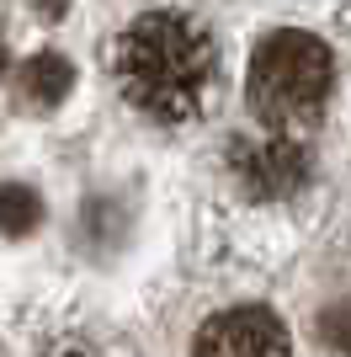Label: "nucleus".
Returning a JSON list of instances; mask_svg holds the SVG:
<instances>
[{"mask_svg":"<svg viewBox=\"0 0 351 357\" xmlns=\"http://www.w3.org/2000/svg\"><path fill=\"white\" fill-rule=\"evenodd\" d=\"M112 80L133 112L155 123L203 118L219 86V38L187 0H155L128 16L112 43Z\"/></svg>","mask_w":351,"mask_h":357,"instance_id":"obj_1","label":"nucleus"},{"mask_svg":"<svg viewBox=\"0 0 351 357\" xmlns=\"http://www.w3.org/2000/svg\"><path fill=\"white\" fill-rule=\"evenodd\" d=\"M330 86H336V59L314 32L282 27L272 38H261L256 54H250L245 91H250V112L261 118V128H277V134L314 128L325 102H330Z\"/></svg>","mask_w":351,"mask_h":357,"instance_id":"obj_2","label":"nucleus"},{"mask_svg":"<svg viewBox=\"0 0 351 357\" xmlns=\"http://www.w3.org/2000/svg\"><path fill=\"white\" fill-rule=\"evenodd\" d=\"M229 171H234V181H240L250 197H288V192H298L304 176H309L304 134H277V128L240 134L229 144Z\"/></svg>","mask_w":351,"mask_h":357,"instance_id":"obj_3","label":"nucleus"},{"mask_svg":"<svg viewBox=\"0 0 351 357\" xmlns=\"http://www.w3.org/2000/svg\"><path fill=\"white\" fill-rule=\"evenodd\" d=\"M192 357H292V342L288 326L266 304H240V310L213 314L197 331Z\"/></svg>","mask_w":351,"mask_h":357,"instance_id":"obj_4","label":"nucleus"},{"mask_svg":"<svg viewBox=\"0 0 351 357\" xmlns=\"http://www.w3.org/2000/svg\"><path fill=\"white\" fill-rule=\"evenodd\" d=\"M75 86V70L70 59H58V54H32L22 70H16V96L27 107H58L70 96Z\"/></svg>","mask_w":351,"mask_h":357,"instance_id":"obj_5","label":"nucleus"},{"mask_svg":"<svg viewBox=\"0 0 351 357\" xmlns=\"http://www.w3.org/2000/svg\"><path fill=\"white\" fill-rule=\"evenodd\" d=\"M43 219V203L32 187H0V229L6 235H32Z\"/></svg>","mask_w":351,"mask_h":357,"instance_id":"obj_6","label":"nucleus"},{"mask_svg":"<svg viewBox=\"0 0 351 357\" xmlns=\"http://www.w3.org/2000/svg\"><path fill=\"white\" fill-rule=\"evenodd\" d=\"M38 357H107L102 347H91V342H54V347H43Z\"/></svg>","mask_w":351,"mask_h":357,"instance_id":"obj_7","label":"nucleus"},{"mask_svg":"<svg viewBox=\"0 0 351 357\" xmlns=\"http://www.w3.org/2000/svg\"><path fill=\"white\" fill-rule=\"evenodd\" d=\"M38 11H43V16H64V11H70V0H38Z\"/></svg>","mask_w":351,"mask_h":357,"instance_id":"obj_8","label":"nucleus"},{"mask_svg":"<svg viewBox=\"0 0 351 357\" xmlns=\"http://www.w3.org/2000/svg\"><path fill=\"white\" fill-rule=\"evenodd\" d=\"M0 64H6V48H0Z\"/></svg>","mask_w":351,"mask_h":357,"instance_id":"obj_9","label":"nucleus"}]
</instances>
